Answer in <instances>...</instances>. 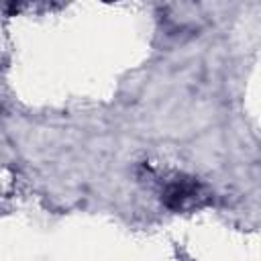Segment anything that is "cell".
<instances>
[{
  "label": "cell",
  "mask_w": 261,
  "mask_h": 261,
  "mask_svg": "<svg viewBox=\"0 0 261 261\" xmlns=\"http://www.w3.org/2000/svg\"><path fill=\"white\" fill-rule=\"evenodd\" d=\"M210 202L208 188L192 175H175L161 190V204L171 212H190Z\"/></svg>",
  "instance_id": "6da1fadb"
}]
</instances>
